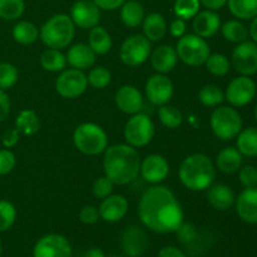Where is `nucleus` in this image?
Listing matches in <instances>:
<instances>
[{
  "label": "nucleus",
  "mask_w": 257,
  "mask_h": 257,
  "mask_svg": "<svg viewBox=\"0 0 257 257\" xmlns=\"http://www.w3.org/2000/svg\"><path fill=\"white\" fill-rule=\"evenodd\" d=\"M138 216L146 227L157 233L176 232L185 220L182 206L165 186H152L142 193Z\"/></svg>",
  "instance_id": "1"
},
{
  "label": "nucleus",
  "mask_w": 257,
  "mask_h": 257,
  "mask_svg": "<svg viewBox=\"0 0 257 257\" xmlns=\"http://www.w3.org/2000/svg\"><path fill=\"white\" fill-rule=\"evenodd\" d=\"M103 168L114 185H128L140 175L141 157L137 150L130 145L109 146L104 151Z\"/></svg>",
  "instance_id": "2"
},
{
  "label": "nucleus",
  "mask_w": 257,
  "mask_h": 257,
  "mask_svg": "<svg viewBox=\"0 0 257 257\" xmlns=\"http://www.w3.org/2000/svg\"><path fill=\"white\" fill-rule=\"evenodd\" d=\"M181 183L191 191H206L213 183L216 170L213 162L203 153H193L182 161L178 170Z\"/></svg>",
  "instance_id": "3"
},
{
  "label": "nucleus",
  "mask_w": 257,
  "mask_h": 257,
  "mask_svg": "<svg viewBox=\"0 0 257 257\" xmlns=\"http://www.w3.org/2000/svg\"><path fill=\"white\" fill-rule=\"evenodd\" d=\"M75 34V25L67 14H55L43 24L39 30L42 42L52 49H63L72 43Z\"/></svg>",
  "instance_id": "4"
},
{
  "label": "nucleus",
  "mask_w": 257,
  "mask_h": 257,
  "mask_svg": "<svg viewBox=\"0 0 257 257\" xmlns=\"http://www.w3.org/2000/svg\"><path fill=\"white\" fill-rule=\"evenodd\" d=\"M73 142L75 148L83 155H100L108 147V137L100 125L92 122H85L78 125L73 133Z\"/></svg>",
  "instance_id": "5"
},
{
  "label": "nucleus",
  "mask_w": 257,
  "mask_h": 257,
  "mask_svg": "<svg viewBox=\"0 0 257 257\" xmlns=\"http://www.w3.org/2000/svg\"><path fill=\"white\" fill-rule=\"evenodd\" d=\"M213 135L222 141H231L242 131V117L232 105H218L211 114Z\"/></svg>",
  "instance_id": "6"
},
{
  "label": "nucleus",
  "mask_w": 257,
  "mask_h": 257,
  "mask_svg": "<svg viewBox=\"0 0 257 257\" xmlns=\"http://www.w3.org/2000/svg\"><path fill=\"white\" fill-rule=\"evenodd\" d=\"M178 59L191 67L205 64L211 54L210 45L206 39L196 34H185L178 39L176 45Z\"/></svg>",
  "instance_id": "7"
},
{
  "label": "nucleus",
  "mask_w": 257,
  "mask_h": 257,
  "mask_svg": "<svg viewBox=\"0 0 257 257\" xmlns=\"http://www.w3.org/2000/svg\"><path fill=\"white\" fill-rule=\"evenodd\" d=\"M155 123L148 115L137 113L127 120L124 125V140L127 145L135 148L145 147L155 137Z\"/></svg>",
  "instance_id": "8"
},
{
  "label": "nucleus",
  "mask_w": 257,
  "mask_h": 257,
  "mask_svg": "<svg viewBox=\"0 0 257 257\" xmlns=\"http://www.w3.org/2000/svg\"><path fill=\"white\" fill-rule=\"evenodd\" d=\"M151 55V42L145 35L136 34L127 38L119 49V58L128 67L143 64Z\"/></svg>",
  "instance_id": "9"
},
{
  "label": "nucleus",
  "mask_w": 257,
  "mask_h": 257,
  "mask_svg": "<svg viewBox=\"0 0 257 257\" xmlns=\"http://www.w3.org/2000/svg\"><path fill=\"white\" fill-rule=\"evenodd\" d=\"M256 93L257 85L255 80L247 75H240L228 83L225 92V99L235 108L245 107L252 102Z\"/></svg>",
  "instance_id": "10"
},
{
  "label": "nucleus",
  "mask_w": 257,
  "mask_h": 257,
  "mask_svg": "<svg viewBox=\"0 0 257 257\" xmlns=\"http://www.w3.org/2000/svg\"><path fill=\"white\" fill-rule=\"evenodd\" d=\"M88 87L87 75L83 70L72 69L63 70L55 80V89L58 94L67 99H75L85 92Z\"/></svg>",
  "instance_id": "11"
},
{
  "label": "nucleus",
  "mask_w": 257,
  "mask_h": 257,
  "mask_svg": "<svg viewBox=\"0 0 257 257\" xmlns=\"http://www.w3.org/2000/svg\"><path fill=\"white\" fill-rule=\"evenodd\" d=\"M33 257H72V246L64 236L49 233L37 241Z\"/></svg>",
  "instance_id": "12"
},
{
  "label": "nucleus",
  "mask_w": 257,
  "mask_h": 257,
  "mask_svg": "<svg viewBox=\"0 0 257 257\" xmlns=\"http://www.w3.org/2000/svg\"><path fill=\"white\" fill-rule=\"evenodd\" d=\"M232 64L240 75H251L257 73V44L252 40H245L232 50Z\"/></svg>",
  "instance_id": "13"
},
{
  "label": "nucleus",
  "mask_w": 257,
  "mask_h": 257,
  "mask_svg": "<svg viewBox=\"0 0 257 257\" xmlns=\"http://www.w3.org/2000/svg\"><path fill=\"white\" fill-rule=\"evenodd\" d=\"M146 95L147 99L155 105H165L173 95V84L165 74L152 75L146 82Z\"/></svg>",
  "instance_id": "14"
},
{
  "label": "nucleus",
  "mask_w": 257,
  "mask_h": 257,
  "mask_svg": "<svg viewBox=\"0 0 257 257\" xmlns=\"http://www.w3.org/2000/svg\"><path fill=\"white\" fill-rule=\"evenodd\" d=\"M70 18L75 27L82 29H92L100 20V9L93 0H78L70 9Z\"/></svg>",
  "instance_id": "15"
},
{
  "label": "nucleus",
  "mask_w": 257,
  "mask_h": 257,
  "mask_svg": "<svg viewBox=\"0 0 257 257\" xmlns=\"http://www.w3.org/2000/svg\"><path fill=\"white\" fill-rule=\"evenodd\" d=\"M170 173V163L163 156L150 155L141 161L140 175L147 182L158 185L168 177Z\"/></svg>",
  "instance_id": "16"
},
{
  "label": "nucleus",
  "mask_w": 257,
  "mask_h": 257,
  "mask_svg": "<svg viewBox=\"0 0 257 257\" xmlns=\"http://www.w3.org/2000/svg\"><path fill=\"white\" fill-rule=\"evenodd\" d=\"M150 241L142 228L131 226L122 235V250L128 257H141L147 251Z\"/></svg>",
  "instance_id": "17"
},
{
  "label": "nucleus",
  "mask_w": 257,
  "mask_h": 257,
  "mask_svg": "<svg viewBox=\"0 0 257 257\" xmlns=\"http://www.w3.org/2000/svg\"><path fill=\"white\" fill-rule=\"evenodd\" d=\"M236 212L243 222L257 225V186L245 188L235 200Z\"/></svg>",
  "instance_id": "18"
},
{
  "label": "nucleus",
  "mask_w": 257,
  "mask_h": 257,
  "mask_svg": "<svg viewBox=\"0 0 257 257\" xmlns=\"http://www.w3.org/2000/svg\"><path fill=\"white\" fill-rule=\"evenodd\" d=\"M98 211L105 222H119L128 212V201L122 195H110L102 200Z\"/></svg>",
  "instance_id": "19"
},
{
  "label": "nucleus",
  "mask_w": 257,
  "mask_h": 257,
  "mask_svg": "<svg viewBox=\"0 0 257 257\" xmlns=\"http://www.w3.org/2000/svg\"><path fill=\"white\" fill-rule=\"evenodd\" d=\"M115 104L125 114H137L142 110L143 97L142 93L135 85H122L115 93Z\"/></svg>",
  "instance_id": "20"
},
{
  "label": "nucleus",
  "mask_w": 257,
  "mask_h": 257,
  "mask_svg": "<svg viewBox=\"0 0 257 257\" xmlns=\"http://www.w3.org/2000/svg\"><path fill=\"white\" fill-rule=\"evenodd\" d=\"M192 28L195 34L203 39L213 37L221 29L220 15L215 10L207 9L203 12H198L197 15L193 18Z\"/></svg>",
  "instance_id": "21"
},
{
  "label": "nucleus",
  "mask_w": 257,
  "mask_h": 257,
  "mask_svg": "<svg viewBox=\"0 0 257 257\" xmlns=\"http://www.w3.org/2000/svg\"><path fill=\"white\" fill-rule=\"evenodd\" d=\"M177 52L171 45H160L151 54V64L157 73L167 74L177 65Z\"/></svg>",
  "instance_id": "22"
},
{
  "label": "nucleus",
  "mask_w": 257,
  "mask_h": 257,
  "mask_svg": "<svg viewBox=\"0 0 257 257\" xmlns=\"http://www.w3.org/2000/svg\"><path fill=\"white\" fill-rule=\"evenodd\" d=\"M236 196L230 186L225 183H216L207 188V201L213 208L218 211H227L235 205Z\"/></svg>",
  "instance_id": "23"
},
{
  "label": "nucleus",
  "mask_w": 257,
  "mask_h": 257,
  "mask_svg": "<svg viewBox=\"0 0 257 257\" xmlns=\"http://www.w3.org/2000/svg\"><path fill=\"white\" fill-rule=\"evenodd\" d=\"M95 57L97 54L93 52L89 45L85 43H78L68 50L67 63L75 69L85 70L94 65Z\"/></svg>",
  "instance_id": "24"
},
{
  "label": "nucleus",
  "mask_w": 257,
  "mask_h": 257,
  "mask_svg": "<svg viewBox=\"0 0 257 257\" xmlns=\"http://www.w3.org/2000/svg\"><path fill=\"white\" fill-rule=\"evenodd\" d=\"M243 156L235 147H226L218 152L216 157V167L223 173L232 175L242 167Z\"/></svg>",
  "instance_id": "25"
},
{
  "label": "nucleus",
  "mask_w": 257,
  "mask_h": 257,
  "mask_svg": "<svg viewBox=\"0 0 257 257\" xmlns=\"http://www.w3.org/2000/svg\"><path fill=\"white\" fill-rule=\"evenodd\" d=\"M143 33L150 42H158L163 39L167 33V23L158 13H151L143 19Z\"/></svg>",
  "instance_id": "26"
},
{
  "label": "nucleus",
  "mask_w": 257,
  "mask_h": 257,
  "mask_svg": "<svg viewBox=\"0 0 257 257\" xmlns=\"http://www.w3.org/2000/svg\"><path fill=\"white\" fill-rule=\"evenodd\" d=\"M112 38L110 34L104 29V28L97 27L92 28L89 32V38H88V45L92 48L93 52L97 55H104L112 49Z\"/></svg>",
  "instance_id": "27"
},
{
  "label": "nucleus",
  "mask_w": 257,
  "mask_h": 257,
  "mask_svg": "<svg viewBox=\"0 0 257 257\" xmlns=\"http://www.w3.org/2000/svg\"><path fill=\"white\" fill-rule=\"evenodd\" d=\"M145 9L138 2H132L128 0L127 3L120 7V19L123 24L128 28H137L140 27L145 19Z\"/></svg>",
  "instance_id": "28"
},
{
  "label": "nucleus",
  "mask_w": 257,
  "mask_h": 257,
  "mask_svg": "<svg viewBox=\"0 0 257 257\" xmlns=\"http://www.w3.org/2000/svg\"><path fill=\"white\" fill-rule=\"evenodd\" d=\"M236 146L245 157H257V128L248 127L238 133Z\"/></svg>",
  "instance_id": "29"
},
{
  "label": "nucleus",
  "mask_w": 257,
  "mask_h": 257,
  "mask_svg": "<svg viewBox=\"0 0 257 257\" xmlns=\"http://www.w3.org/2000/svg\"><path fill=\"white\" fill-rule=\"evenodd\" d=\"M15 128L24 136H34L40 128V119L33 109H24L15 119Z\"/></svg>",
  "instance_id": "30"
},
{
  "label": "nucleus",
  "mask_w": 257,
  "mask_h": 257,
  "mask_svg": "<svg viewBox=\"0 0 257 257\" xmlns=\"http://www.w3.org/2000/svg\"><path fill=\"white\" fill-rule=\"evenodd\" d=\"M13 38L19 44L29 45L37 42V39L39 38V30H38L37 25L33 24L32 22L22 20L13 28Z\"/></svg>",
  "instance_id": "31"
},
{
  "label": "nucleus",
  "mask_w": 257,
  "mask_h": 257,
  "mask_svg": "<svg viewBox=\"0 0 257 257\" xmlns=\"http://www.w3.org/2000/svg\"><path fill=\"white\" fill-rule=\"evenodd\" d=\"M227 5L238 20H252L257 15V0H227Z\"/></svg>",
  "instance_id": "32"
},
{
  "label": "nucleus",
  "mask_w": 257,
  "mask_h": 257,
  "mask_svg": "<svg viewBox=\"0 0 257 257\" xmlns=\"http://www.w3.org/2000/svg\"><path fill=\"white\" fill-rule=\"evenodd\" d=\"M40 65L48 72H63L67 65V57L59 49L49 48L40 55Z\"/></svg>",
  "instance_id": "33"
},
{
  "label": "nucleus",
  "mask_w": 257,
  "mask_h": 257,
  "mask_svg": "<svg viewBox=\"0 0 257 257\" xmlns=\"http://www.w3.org/2000/svg\"><path fill=\"white\" fill-rule=\"evenodd\" d=\"M223 38L227 42L240 44V43L248 40V29L240 22V20H228L221 27Z\"/></svg>",
  "instance_id": "34"
},
{
  "label": "nucleus",
  "mask_w": 257,
  "mask_h": 257,
  "mask_svg": "<svg viewBox=\"0 0 257 257\" xmlns=\"http://www.w3.org/2000/svg\"><path fill=\"white\" fill-rule=\"evenodd\" d=\"M198 99L205 107H218L225 100V93L218 85L206 84L198 92Z\"/></svg>",
  "instance_id": "35"
},
{
  "label": "nucleus",
  "mask_w": 257,
  "mask_h": 257,
  "mask_svg": "<svg viewBox=\"0 0 257 257\" xmlns=\"http://www.w3.org/2000/svg\"><path fill=\"white\" fill-rule=\"evenodd\" d=\"M158 118L162 125H165L168 130H175L181 125L183 120V115L178 108L173 105H161L158 109Z\"/></svg>",
  "instance_id": "36"
},
{
  "label": "nucleus",
  "mask_w": 257,
  "mask_h": 257,
  "mask_svg": "<svg viewBox=\"0 0 257 257\" xmlns=\"http://www.w3.org/2000/svg\"><path fill=\"white\" fill-rule=\"evenodd\" d=\"M206 68L208 72L216 77H223L230 72V60L225 54L221 53H213V54L208 55L207 60L205 62Z\"/></svg>",
  "instance_id": "37"
},
{
  "label": "nucleus",
  "mask_w": 257,
  "mask_h": 257,
  "mask_svg": "<svg viewBox=\"0 0 257 257\" xmlns=\"http://www.w3.org/2000/svg\"><path fill=\"white\" fill-rule=\"evenodd\" d=\"M24 0H0V19L17 20L24 14Z\"/></svg>",
  "instance_id": "38"
},
{
  "label": "nucleus",
  "mask_w": 257,
  "mask_h": 257,
  "mask_svg": "<svg viewBox=\"0 0 257 257\" xmlns=\"http://www.w3.org/2000/svg\"><path fill=\"white\" fill-rule=\"evenodd\" d=\"M201 3L200 0H176L173 5V10L177 18L183 20L192 19L200 12Z\"/></svg>",
  "instance_id": "39"
},
{
  "label": "nucleus",
  "mask_w": 257,
  "mask_h": 257,
  "mask_svg": "<svg viewBox=\"0 0 257 257\" xmlns=\"http://www.w3.org/2000/svg\"><path fill=\"white\" fill-rule=\"evenodd\" d=\"M17 221V208L9 201H0V232L8 231Z\"/></svg>",
  "instance_id": "40"
},
{
  "label": "nucleus",
  "mask_w": 257,
  "mask_h": 257,
  "mask_svg": "<svg viewBox=\"0 0 257 257\" xmlns=\"http://www.w3.org/2000/svg\"><path fill=\"white\" fill-rule=\"evenodd\" d=\"M88 84L92 85L95 89H103L107 87L112 79V74L109 70L104 67H95L93 68L87 75Z\"/></svg>",
  "instance_id": "41"
},
{
  "label": "nucleus",
  "mask_w": 257,
  "mask_h": 257,
  "mask_svg": "<svg viewBox=\"0 0 257 257\" xmlns=\"http://www.w3.org/2000/svg\"><path fill=\"white\" fill-rule=\"evenodd\" d=\"M19 78L18 69L10 63H0V89L7 90L14 87Z\"/></svg>",
  "instance_id": "42"
},
{
  "label": "nucleus",
  "mask_w": 257,
  "mask_h": 257,
  "mask_svg": "<svg viewBox=\"0 0 257 257\" xmlns=\"http://www.w3.org/2000/svg\"><path fill=\"white\" fill-rule=\"evenodd\" d=\"M113 190H114V183L107 176L99 177L93 185V195L99 200H104L105 197L112 195Z\"/></svg>",
  "instance_id": "43"
},
{
  "label": "nucleus",
  "mask_w": 257,
  "mask_h": 257,
  "mask_svg": "<svg viewBox=\"0 0 257 257\" xmlns=\"http://www.w3.org/2000/svg\"><path fill=\"white\" fill-rule=\"evenodd\" d=\"M238 180L245 188L257 186V168L255 166L246 165L238 170Z\"/></svg>",
  "instance_id": "44"
},
{
  "label": "nucleus",
  "mask_w": 257,
  "mask_h": 257,
  "mask_svg": "<svg viewBox=\"0 0 257 257\" xmlns=\"http://www.w3.org/2000/svg\"><path fill=\"white\" fill-rule=\"evenodd\" d=\"M17 165V157L14 153L9 150H0V176H5L12 172Z\"/></svg>",
  "instance_id": "45"
},
{
  "label": "nucleus",
  "mask_w": 257,
  "mask_h": 257,
  "mask_svg": "<svg viewBox=\"0 0 257 257\" xmlns=\"http://www.w3.org/2000/svg\"><path fill=\"white\" fill-rule=\"evenodd\" d=\"M176 233H177L178 241H181L183 245H190V243H192L193 241L197 238V235H198L197 228H196L195 225H192V223H185V222L178 227V230L176 231Z\"/></svg>",
  "instance_id": "46"
},
{
  "label": "nucleus",
  "mask_w": 257,
  "mask_h": 257,
  "mask_svg": "<svg viewBox=\"0 0 257 257\" xmlns=\"http://www.w3.org/2000/svg\"><path fill=\"white\" fill-rule=\"evenodd\" d=\"M100 218L99 211L94 206H84L79 212L80 222L84 225H93Z\"/></svg>",
  "instance_id": "47"
},
{
  "label": "nucleus",
  "mask_w": 257,
  "mask_h": 257,
  "mask_svg": "<svg viewBox=\"0 0 257 257\" xmlns=\"http://www.w3.org/2000/svg\"><path fill=\"white\" fill-rule=\"evenodd\" d=\"M10 98L5 90L0 89V123L4 122L10 113Z\"/></svg>",
  "instance_id": "48"
},
{
  "label": "nucleus",
  "mask_w": 257,
  "mask_h": 257,
  "mask_svg": "<svg viewBox=\"0 0 257 257\" xmlns=\"http://www.w3.org/2000/svg\"><path fill=\"white\" fill-rule=\"evenodd\" d=\"M186 28H187V25H186V20L181 19V18H177V19L173 20L170 25L171 35L180 39L181 37H183V35L186 34Z\"/></svg>",
  "instance_id": "49"
},
{
  "label": "nucleus",
  "mask_w": 257,
  "mask_h": 257,
  "mask_svg": "<svg viewBox=\"0 0 257 257\" xmlns=\"http://www.w3.org/2000/svg\"><path fill=\"white\" fill-rule=\"evenodd\" d=\"M20 140V133L17 128L14 130L8 131L7 133L3 137V145H4L5 148H13L14 146H17V143L19 142Z\"/></svg>",
  "instance_id": "50"
},
{
  "label": "nucleus",
  "mask_w": 257,
  "mask_h": 257,
  "mask_svg": "<svg viewBox=\"0 0 257 257\" xmlns=\"http://www.w3.org/2000/svg\"><path fill=\"white\" fill-rule=\"evenodd\" d=\"M125 0H93L95 5L102 10H115L124 4Z\"/></svg>",
  "instance_id": "51"
},
{
  "label": "nucleus",
  "mask_w": 257,
  "mask_h": 257,
  "mask_svg": "<svg viewBox=\"0 0 257 257\" xmlns=\"http://www.w3.org/2000/svg\"><path fill=\"white\" fill-rule=\"evenodd\" d=\"M158 257H187L182 250L175 246H165L158 252Z\"/></svg>",
  "instance_id": "52"
},
{
  "label": "nucleus",
  "mask_w": 257,
  "mask_h": 257,
  "mask_svg": "<svg viewBox=\"0 0 257 257\" xmlns=\"http://www.w3.org/2000/svg\"><path fill=\"white\" fill-rule=\"evenodd\" d=\"M201 4L208 10H220L227 4V0H200Z\"/></svg>",
  "instance_id": "53"
},
{
  "label": "nucleus",
  "mask_w": 257,
  "mask_h": 257,
  "mask_svg": "<svg viewBox=\"0 0 257 257\" xmlns=\"http://www.w3.org/2000/svg\"><path fill=\"white\" fill-rule=\"evenodd\" d=\"M248 35H250L251 40L257 44V15L251 20V25L248 28Z\"/></svg>",
  "instance_id": "54"
},
{
  "label": "nucleus",
  "mask_w": 257,
  "mask_h": 257,
  "mask_svg": "<svg viewBox=\"0 0 257 257\" xmlns=\"http://www.w3.org/2000/svg\"><path fill=\"white\" fill-rule=\"evenodd\" d=\"M85 257H105L104 252H103L100 248H90V250L87 251V253H85Z\"/></svg>",
  "instance_id": "55"
},
{
  "label": "nucleus",
  "mask_w": 257,
  "mask_h": 257,
  "mask_svg": "<svg viewBox=\"0 0 257 257\" xmlns=\"http://www.w3.org/2000/svg\"><path fill=\"white\" fill-rule=\"evenodd\" d=\"M253 117H255V120H256V123H257V105L255 107V112H253Z\"/></svg>",
  "instance_id": "56"
},
{
  "label": "nucleus",
  "mask_w": 257,
  "mask_h": 257,
  "mask_svg": "<svg viewBox=\"0 0 257 257\" xmlns=\"http://www.w3.org/2000/svg\"><path fill=\"white\" fill-rule=\"evenodd\" d=\"M2 252H3V246H2V241H0V257H2Z\"/></svg>",
  "instance_id": "57"
},
{
  "label": "nucleus",
  "mask_w": 257,
  "mask_h": 257,
  "mask_svg": "<svg viewBox=\"0 0 257 257\" xmlns=\"http://www.w3.org/2000/svg\"><path fill=\"white\" fill-rule=\"evenodd\" d=\"M109 257H122V256H118V255H113V256H109Z\"/></svg>",
  "instance_id": "58"
},
{
  "label": "nucleus",
  "mask_w": 257,
  "mask_h": 257,
  "mask_svg": "<svg viewBox=\"0 0 257 257\" xmlns=\"http://www.w3.org/2000/svg\"><path fill=\"white\" fill-rule=\"evenodd\" d=\"M132 2H140V0H132Z\"/></svg>",
  "instance_id": "59"
}]
</instances>
